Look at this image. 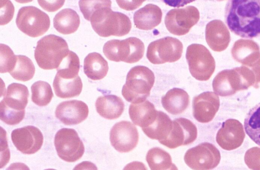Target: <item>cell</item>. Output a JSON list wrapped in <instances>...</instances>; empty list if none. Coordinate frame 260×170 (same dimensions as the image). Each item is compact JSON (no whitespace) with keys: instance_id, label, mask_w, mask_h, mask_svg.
<instances>
[{"instance_id":"d4e9b609","label":"cell","mask_w":260,"mask_h":170,"mask_svg":"<svg viewBox=\"0 0 260 170\" xmlns=\"http://www.w3.org/2000/svg\"><path fill=\"white\" fill-rule=\"evenodd\" d=\"M173 126V121L164 112L158 111L154 121L149 126L142 128L144 133L152 140L159 141L166 139Z\"/></svg>"},{"instance_id":"30bf717a","label":"cell","mask_w":260,"mask_h":170,"mask_svg":"<svg viewBox=\"0 0 260 170\" xmlns=\"http://www.w3.org/2000/svg\"><path fill=\"white\" fill-rule=\"evenodd\" d=\"M220 157V152L214 145L205 142L189 149L184 155V160L192 169L207 170L216 167Z\"/></svg>"},{"instance_id":"277c9868","label":"cell","mask_w":260,"mask_h":170,"mask_svg":"<svg viewBox=\"0 0 260 170\" xmlns=\"http://www.w3.org/2000/svg\"><path fill=\"white\" fill-rule=\"evenodd\" d=\"M94 31L102 37H121L128 33L132 28L129 17L111 8H104L95 12L90 19Z\"/></svg>"},{"instance_id":"ab89813d","label":"cell","mask_w":260,"mask_h":170,"mask_svg":"<svg viewBox=\"0 0 260 170\" xmlns=\"http://www.w3.org/2000/svg\"><path fill=\"white\" fill-rule=\"evenodd\" d=\"M65 0H38L41 7L49 12H53L61 8Z\"/></svg>"},{"instance_id":"f35d334b","label":"cell","mask_w":260,"mask_h":170,"mask_svg":"<svg viewBox=\"0 0 260 170\" xmlns=\"http://www.w3.org/2000/svg\"><path fill=\"white\" fill-rule=\"evenodd\" d=\"M0 24L1 25L8 23L13 18L14 7L10 0H0Z\"/></svg>"},{"instance_id":"4dcf8cb0","label":"cell","mask_w":260,"mask_h":170,"mask_svg":"<svg viewBox=\"0 0 260 170\" xmlns=\"http://www.w3.org/2000/svg\"><path fill=\"white\" fill-rule=\"evenodd\" d=\"M16 63L9 73L15 79L20 81H27L31 79L35 73V65L30 58L22 55H16Z\"/></svg>"},{"instance_id":"3957f363","label":"cell","mask_w":260,"mask_h":170,"mask_svg":"<svg viewBox=\"0 0 260 170\" xmlns=\"http://www.w3.org/2000/svg\"><path fill=\"white\" fill-rule=\"evenodd\" d=\"M69 52L65 40L54 35H49L37 42L34 56L40 67L49 70L57 69Z\"/></svg>"},{"instance_id":"f546056e","label":"cell","mask_w":260,"mask_h":170,"mask_svg":"<svg viewBox=\"0 0 260 170\" xmlns=\"http://www.w3.org/2000/svg\"><path fill=\"white\" fill-rule=\"evenodd\" d=\"M146 160L149 167L152 170L177 169L172 163L170 154L159 147H154L148 150Z\"/></svg>"},{"instance_id":"ee69618b","label":"cell","mask_w":260,"mask_h":170,"mask_svg":"<svg viewBox=\"0 0 260 170\" xmlns=\"http://www.w3.org/2000/svg\"><path fill=\"white\" fill-rule=\"evenodd\" d=\"M218 1H224V0H217Z\"/></svg>"},{"instance_id":"8d00e7d4","label":"cell","mask_w":260,"mask_h":170,"mask_svg":"<svg viewBox=\"0 0 260 170\" xmlns=\"http://www.w3.org/2000/svg\"><path fill=\"white\" fill-rule=\"evenodd\" d=\"M1 52V73H10L14 68L16 63L17 56L7 45H0Z\"/></svg>"},{"instance_id":"7c38bea8","label":"cell","mask_w":260,"mask_h":170,"mask_svg":"<svg viewBox=\"0 0 260 170\" xmlns=\"http://www.w3.org/2000/svg\"><path fill=\"white\" fill-rule=\"evenodd\" d=\"M212 87L217 95L228 96L249 87L239 67H237L219 72L213 80Z\"/></svg>"},{"instance_id":"5bb4252c","label":"cell","mask_w":260,"mask_h":170,"mask_svg":"<svg viewBox=\"0 0 260 170\" xmlns=\"http://www.w3.org/2000/svg\"><path fill=\"white\" fill-rule=\"evenodd\" d=\"M197 128L190 120L179 118L173 121L172 130L168 138L159 143L170 149L191 144L197 138Z\"/></svg>"},{"instance_id":"d6986e66","label":"cell","mask_w":260,"mask_h":170,"mask_svg":"<svg viewBox=\"0 0 260 170\" xmlns=\"http://www.w3.org/2000/svg\"><path fill=\"white\" fill-rule=\"evenodd\" d=\"M205 38L209 47L216 52L226 49L231 41L230 31L220 20H213L207 23L205 29Z\"/></svg>"},{"instance_id":"60d3db41","label":"cell","mask_w":260,"mask_h":170,"mask_svg":"<svg viewBox=\"0 0 260 170\" xmlns=\"http://www.w3.org/2000/svg\"><path fill=\"white\" fill-rule=\"evenodd\" d=\"M146 0H116L118 6L126 11H133L139 8Z\"/></svg>"},{"instance_id":"d6a6232c","label":"cell","mask_w":260,"mask_h":170,"mask_svg":"<svg viewBox=\"0 0 260 170\" xmlns=\"http://www.w3.org/2000/svg\"><path fill=\"white\" fill-rule=\"evenodd\" d=\"M80 60L77 55L70 51L68 55L56 69L57 75L64 79H73L78 76Z\"/></svg>"},{"instance_id":"ffe728a7","label":"cell","mask_w":260,"mask_h":170,"mask_svg":"<svg viewBox=\"0 0 260 170\" xmlns=\"http://www.w3.org/2000/svg\"><path fill=\"white\" fill-rule=\"evenodd\" d=\"M231 54L236 61L242 65H250L260 58V48L253 40L239 39L234 43Z\"/></svg>"},{"instance_id":"cb8c5ba5","label":"cell","mask_w":260,"mask_h":170,"mask_svg":"<svg viewBox=\"0 0 260 170\" xmlns=\"http://www.w3.org/2000/svg\"><path fill=\"white\" fill-rule=\"evenodd\" d=\"M161 101L163 108L168 112L176 115L187 109L189 104V96L183 89L174 88L162 97Z\"/></svg>"},{"instance_id":"6da1fadb","label":"cell","mask_w":260,"mask_h":170,"mask_svg":"<svg viewBox=\"0 0 260 170\" xmlns=\"http://www.w3.org/2000/svg\"><path fill=\"white\" fill-rule=\"evenodd\" d=\"M224 18L236 35L247 39L260 36V0H229Z\"/></svg>"},{"instance_id":"1f68e13d","label":"cell","mask_w":260,"mask_h":170,"mask_svg":"<svg viewBox=\"0 0 260 170\" xmlns=\"http://www.w3.org/2000/svg\"><path fill=\"white\" fill-rule=\"evenodd\" d=\"M244 128L249 138L260 146V103L247 113L244 120Z\"/></svg>"},{"instance_id":"2e32d148","label":"cell","mask_w":260,"mask_h":170,"mask_svg":"<svg viewBox=\"0 0 260 170\" xmlns=\"http://www.w3.org/2000/svg\"><path fill=\"white\" fill-rule=\"evenodd\" d=\"M245 137L241 123L236 119H229L222 123L216 134V141L221 148L230 151L239 147Z\"/></svg>"},{"instance_id":"9a60e30c","label":"cell","mask_w":260,"mask_h":170,"mask_svg":"<svg viewBox=\"0 0 260 170\" xmlns=\"http://www.w3.org/2000/svg\"><path fill=\"white\" fill-rule=\"evenodd\" d=\"M11 139L18 151L24 154H32L41 149L44 138L38 128L28 125L13 130Z\"/></svg>"},{"instance_id":"603a6c76","label":"cell","mask_w":260,"mask_h":170,"mask_svg":"<svg viewBox=\"0 0 260 170\" xmlns=\"http://www.w3.org/2000/svg\"><path fill=\"white\" fill-rule=\"evenodd\" d=\"M157 112L154 105L148 100L137 104L132 103L128 110L132 122L141 128L150 125L155 119Z\"/></svg>"},{"instance_id":"9c48e42d","label":"cell","mask_w":260,"mask_h":170,"mask_svg":"<svg viewBox=\"0 0 260 170\" xmlns=\"http://www.w3.org/2000/svg\"><path fill=\"white\" fill-rule=\"evenodd\" d=\"M182 43L178 39L166 37L154 41L148 46L146 56L154 64L174 62L181 57Z\"/></svg>"},{"instance_id":"8fae6325","label":"cell","mask_w":260,"mask_h":170,"mask_svg":"<svg viewBox=\"0 0 260 170\" xmlns=\"http://www.w3.org/2000/svg\"><path fill=\"white\" fill-rule=\"evenodd\" d=\"M200 19L198 9L192 6L183 8L174 9L166 15L165 23L168 31L176 36L187 33Z\"/></svg>"},{"instance_id":"b9f144b4","label":"cell","mask_w":260,"mask_h":170,"mask_svg":"<svg viewBox=\"0 0 260 170\" xmlns=\"http://www.w3.org/2000/svg\"><path fill=\"white\" fill-rule=\"evenodd\" d=\"M166 5L175 8L183 7L196 0H161Z\"/></svg>"},{"instance_id":"4316f807","label":"cell","mask_w":260,"mask_h":170,"mask_svg":"<svg viewBox=\"0 0 260 170\" xmlns=\"http://www.w3.org/2000/svg\"><path fill=\"white\" fill-rule=\"evenodd\" d=\"M80 17L74 10L66 8L57 13L53 18V26L59 33L69 35L75 32L80 25Z\"/></svg>"},{"instance_id":"484cf974","label":"cell","mask_w":260,"mask_h":170,"mask_svg":"<svg viewBox=\"0 0 260 170\" xmlns=\"http://www.w3.org/2000/svg\"><path fill=\"white\" fill-rule=\"evenodd\" d=\"M29 92L27 87L20 83H13L7 89L2 101L8 107L18 111L25 110L28 103Z\"/></svg>"},{"instance_id":"e575fe53","label":"cell","mask_w":260,"mask_h":170,"mask_svg":"<svg viewBox=\"0 0 260 170\" xmlns=\"http://www.w3.org/2000/svg\"><path fill=\"white\" fill-rule=\"evenodd\" d=\"M79 6L84 18L90 21L93 14L104 8H111V0H79Z\"/></svg>"},{"instance_id":"e0dca14e","label":"cell","mask_w":260,"mask_h":170,"mask_svg":"<svg viewBox=\"0 0 260 170\" xmlns=\"http://www.w3.org/2000/svg\"><path fill=\"white\" fill-rule=\"evenodd\" d=\"M219 106V98L216 93L211 91L203 92L193 99V116L199 122H209L214 118Z\"/></svg>"},{"instance_id":"7402d4cb","label":"cell","mask_w":260,"mask_h":170,"mask_svg":"<svg viewBox=\"0 0 260 170\" xmlns=\"http://www.w3.org/2000/svg\"><path fill=\"white\" fill-rule=\"evenodd\" d=\"M95 106L98 114L109 120L119 118L124 109V104L121 98L112 94L99 96Z\"/></svg>"},{"instance_id":"5b68a950","label":"cell","mask_w":260,"mask_h":170,"mask_svg":"<svg viewBox=\"0 0 260 170\" xmlns=\"http://www.w3.org/2000/svg\"><path fill=\"white\" fill-rule=\"evenodd\" d=\"M144 43L139 39L130 37L124 40H111L103 47V53L110 60L133 63L139 61L143 56Z\"/></svg>"},{"instance_id":"8992f818","label":"cell","mask_w":260,"mask_h":170,"mask_svg":"<svg viewBox=\"0 0 260 170\" xmlns=\"http://www.w3.org/2000/svg\"><path fill=\"white\" fill-rule=\"evenodd\" d=\"M186 59L192 76L199 81L209 80L215 69V61L204 45L192 44L186 49Z\"/></svg>"},{"instance_id":"d590c367","label":"cell","mask_w":260,"mask_h":170,"mask_svg":"<svg viewBox=\"0 0 260 170\" xmlns=\"http://www.w3.org/2000/svg\"><path fill=\"white\" fill-rule=\"evenodd\" d=\"M25 110L18 111L10 108L2 101L0 103V118L6 124L10 125L19 123L24 118Z\"/></svg>"},{"instance_id":"7bdbcfd3","label":"cell","mask_w":260,"mask_h":170,"mask_svg":"<svg viewBox=\"0 0 260 170\" xmlns=\"http://www.w3.org/2000/svg\"><path fill=\"white\" fill-rule=\"evenodd\" d=\"M16 2L20 4L28 3L32 2L33 0H15Z\"/></svg>"},{"instance_id":"f1b7e54d","label":"cell","mask_w":260,"mask_h":170,"mask_svg":"<svg viewBox=\"0 0 260 170\" xmlns=\"http://www.w3.org/2000/svg\"><path fill=\"white\" fill-rule=\"evenodd\" d=\"M82 82L79 76L73 79H64L56 74L53 87L57 96L68 98L80 95L82 89Z\"/></svg>"},{"instance_id":"7a4b0ae2","label":"cell","mask_w":260,"mask_h":170,"mask_svg":"<svg viewBox=\"0 0 260 170\" xmlns=\"http://www.w3.org/2000/svg\"><path fill=\"white\" fill-rule=\"evenodd\" d=\"M154 81V73L148 67L135 66L127 74L125 83L122 88V95L128 102H143L150 95Z\"/></svg>"},{"instance_id":"836d02e7","label":"cell","mask_w":260,"mask_h":170,"mask_svg":"<svg viewBox=\"0 0 260 170\" xmlns=\"http://www.w3.org/2000/svg\"><path fill=\"white\" fill-rule=\"evenodd\" d=\"M31 100L39 106H45L51 101L53 93L50 84L45 81H38L31 86Z\"/></svg>"},{"instance_id":"ba28073f","label":"cell","mask_w":260,"mask_h":170,"mask_svg":"<svg viewBox=\"0 0 260 170\" xmlns=\"http://www.w3.org/2000/svg\"><path fill=\"white\" fill-rule=\"evenodd\" d=\"M54 146L62 160L74 162L82 157L85 148L77 131L73 128H63L55 134Z\"/></svg>"},{"instance_id":"4fadbf2b","label":"cell","mask_w":260,"mask_h":170,"mask_svg":"<svg viewBox=\"0 0 260 170\" xmlns=\"http://www.w3.org/2000/svg\"><path fill=\"white\" fill-rule=\"evenodd\" d=\"M136 127L131 122L121 121L115 124L110 132L111 145L117 151L126 153L133 150L139 141Z\"/></svg>"},{"instance_id":"44dd1931","label":"cell","mask_w":260,"mask_h":170,"mask_svg":"<svg viewBox=\"0 0 260 170\" xmlns=\"http://www.w3.org/2000/svg\"><path fill=\"white\" fill-rule=\"evenodd\" d=\"M162 13L157 6L149 4L136 11L134 14L135 26L141 30H151L161 21Z\"/></svg>"},{"instance_id":"83f0119b","label":"cell","mask_w":260,"mask_h":170,"mask_svg":"<svg viewBox=\"0 0 260 170\" xmlns=\"http://www.w3.org/2000/svg\"><path fill=\"white\" fill-rule=\"evenodd\" d=\"M83 70L88 78L99 80L107 75L109 66L107 61L100 53L92 52L85 57Z\"/></svg>"},{"instance_id":"52a82bcc","label":"cell","mask_w":260,"mask_h":170,"mask_svg":"<svg viewBox=\"0 0 260 170\" xmlns=\"http://www.w3.org/2000/svg\"><path fill=\"white\" fill-rule=\"evenodd\" d=\"M16 24L22 32L35 38L43 35L49 29L50 20L48 15L38 8L25 6L19 10Z\"/></svg>"},{"instance_id":"ac0fdd59","label":"cell","mask_w":260,"mask_h":170,"mask_svg":"<svg viewBox=\"0 0 260 170\" xmlns=\"http://www.w3.org/2000/svg\"><path fill=\"white\" fill-rule=\"evenodd\" d=\"M87 105L81 100L76 99L64 101L57 106L56 117L67 125L78 124L84 121L88 115Z\"/></svg>"},{"instance_id":"74e56055","label":"cell","mask_w":260,"mask_h":170,"mask_svg":"<svg viewBox=\"0 0 260 170\" xmlns=\"http://www.w3.org/2000/svg\"><path fill=\"white\" fill-rule=\"evenodd\" d=\"M244 161L250 169L260 170V148L254 147L247 150Z\"/></svg>"}]
</instances>
